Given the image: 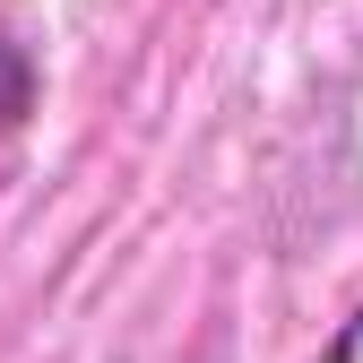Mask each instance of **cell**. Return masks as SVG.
Segmentation results:
<instances>
[{
	"mask_svg": "<svg viewBox=\"0 0 363 363\" xmlns=\"http://www.w3.org/2000/svg\"><path fill=\"white\" fill-rule=\"evenodd\" d=\"M35 86H43V69H35V52L18 35H0V139H9V130L35 113Z\"/></svg>",
	"mask_w": 363,
	"mask_h": 363,
	"instance_id": "cell-1",
	"label": "cell"
},
{
	"mask_svg": "<svg viewBox=\"0 0 363 363\" xmlns=\"http://www.w3.org/2000/svg\"><path fill=\"white\" fill-rule=\"evenodd\" d=\"M320 363H363V303H354L346 320L329 329V346H320Z\"/></svg>",
	"mask_w": 363,
	"mask_h": 363,
	"instance_id": "cell-2",
	"label": "cell"
}]
</instances>
